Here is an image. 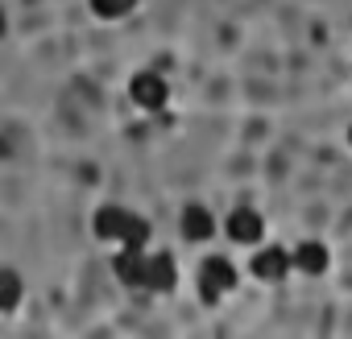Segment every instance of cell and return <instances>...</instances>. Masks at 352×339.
Masks as SVG:
<instances>
[{
    "instance_id": "obj_1",
    "label": "cell",
    "mask_w": 352,
    "mask_h": 339,
    "mask_svg": "<svg viewBox=\"0 0 352 339\" xmlns=\"http://www.w3.org/2000/svg\"><path fill=\"white\" fill-rule=\"evenodd\" d=\"M228 290H236V269H232V261H228V257H208V261L199 265V298H204L208 306H216Z\"/></svg>"
},
{
    "instance_id": "obj_2",
    "label": "cell",
    "mask_w": 352,
    "mask_h": 339,
    "mask_svg": "<svg viewBox=\"0 0 352 339\" xmlns=\"http://www.w3.org/2000/svg\"><path fill=\"white\" fill-rule=\"evenodd\" d=\"M129 95H133L137 108H145V112H162V108L170 104V83H166L162 75H153V71H141V75H133Z\"/></svg>"
},
{
    "instance_id": "obj_3",
    "label": "cell",
    "mask_w": 352,
    "mask_h": 339,
    "mask_svg": "<svg viewBox=\"0 0 352 339\" xmlns=\"http://www.w3.org/2000/svg\"><path fill=\"white\" fill-rule=\"evenodd\" d=\"M224 232H228L232 244L253 248V244H261V236H265V220H261L253 207H232L228 220H224Z\"/></svg>"
},
{
    "instance_id": "obj_4",
    "label": "cell",
    "mask_w": 352,
    "mask_h": 339,
    "mask_svg": "<svg viewBox=\"0 0 352 339\" xmlns=\"http://www.w3.org/2000/svg\"><path fill=\"white\" fill-rule=\"evenodd\" d=\"M249 269H253V277H257V281H270V285H278V281H286V277L294 273V265H290V253H286V248H278V244H265V248H257Z\"/></svg>"
},
{
    "instance_id": "obj_5",
    "label": "cell",
    "mask_w": 352,
    "mask_h": 339,
    "mask_svg": "<svg viewBox=\"0 0 352 339\" xmlns=\"http://www.w3.org/2000/svg\"><path fill=\"white\" fill-rule=\"evenodd\" d=\"M290 265H294V273H302V277H323L327 265H331V253H327L319 240H298V248H290Z\"/></svg>"
},
{
    "instance_id": "obj_6",
    "label": "cell",
    "mask_w": 352,
    "mask_h": 339,
    "mask_svg": "<svg viewBox=\"0 0 352 339\" xmlns=\"http://www.w3.org/2000/svg\"><path fill=\"white\" fill-rule=\"evenodd\" d=\"M179 285V273H174V257L170 253H153L145 257V290L149 294H170Z\"/></svg>"
},
{
    "instance_id": "obj_7",
    "label": "cell",
    "mask_w": 352,
    "mask_h": 339,
    "mask_svg": "<svg viewBox=\"0 0 352 339\" xmlns=\"http://www.w3.org/2000/svg\"><path fill=\"white\" fill-rule=\"evenodd\" d=\"M112 269H116V281L120 285L145 290V248H120L116 261H112Z\"/></svg>"
},
{
    "instance_id": "obj_8",
    "label": "cell",
    "mask_w": 352,
    "mask_h": 339,
    "mask_svg": "<svg viewBox=\"0 0 352 339\" xmlns=\"http://www.w3.org/2000/svg\"><path fill=\"white\" fill-rule=\"evenodd\" d=\"M124 224H129V211H124V207H116V203H108V207H100V211H96L91 232H96L100 240H108V244H120Z\"/></svg>"
},
{
    "instance_id": "obj_9",
    "label": "cell",
    "mask_w": 352,
    "mask_h": 339,
    "mask_svg": "<svg viewBox=\"0 0 352 339\" xmlns=\"http://www.w3.org/2000/svg\"><path fill=\"white\" fill-rule=\"evenodd\" d=\"M212 232H216V220H212V211L208 207H199V203H191V207H183V236L187 240H212Z\"/></svg>"
},
{
    "instance_id": "obj_10",
    "label": "cell",
    "mask_w": 352,
    "mask_h": 339,
    "mask_svg": "<svg viewBox=\"0 0 352 339\" xmlns=\"http://www.w3.org/2000/svg\"><path fill=\"white\" fill-rule=\"evenodd\" d=\"M145 244H149V220L129 211V224L120 232V248H145Z\"/></svg>"
},
{
    "instance_id": "obj_11",
    "label": "cell",
    "mask_w": 352,
    "mask_h": 339,
    "mask_svg": "<svg viewBox=\"0 0 352 339\" xmlns=\"http://www.w3.org/2000/svg\"><path fill=\"white\" fill-rule=\"evenodd\" d=\"M87 5H91V13L100 21H120V17H129L137 9V0H87Z\"/></svg>"
},
{
    "instance_id": "obj_12",
    "label": "cell",
    "mask_w": 352,
    "mask_h": 339,
    "mask_svg": "<svg viewBox=\"0 0 352 339\" xmlns=\"http://www.w3.org/2000/svg\"><path fill=\"white\" fill-rule=\"evenodd\" d=\"M21 302V277L13 269H0V310H13Z\"/></svg>"
},
{
    "instance_id": "obj_13",
    "label": "cell",
    "mask_w": 352,
    "mask_h": 339,
    "mask_svg": "<svg viewBox=\"0 0 352 339\" xmlns=\"http://www.w3.org/2000/svg\"><path fill=\"white\" fill-rule=\"evenodd\" d=\"M0 34H5V13H0Z\"/></svg>"
},
{
    "instance_id": "obj_14",
    "label": "cell",
    "mask_w": 352,
    "mask_h": 339,
    "mask_svg": "<svg viewBox=\"0 0 352 339\" xmlns=\"http://www.w3.org/2000/svg\"><path fill=\"white\" fill-rule=\"evenodd\" d=\"M348 145H352V128H348Z\"/></svg>"
}]
</instances>
